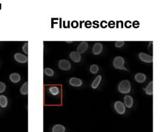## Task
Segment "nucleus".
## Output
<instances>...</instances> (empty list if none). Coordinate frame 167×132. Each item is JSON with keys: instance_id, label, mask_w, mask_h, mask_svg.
I'll list each match as a JSON object with an SVG mask.
<instances>
[{"instance_id": "nucleus-12", "label": "nucleus", "mask_w": 167, "mask_h": 132, "mask_svg": "<svg viewBox=\"0 0 167 132\" xmlns=\"http://www.w3.org/2000/svg\"><path fill=\"white\" fill-rule=\"evenodd\" d=\"M147 79V76L143 73H137L135 76V80L139 83H143Z\"/></svg>"}, {"instance_id": "nucleus-23", "label": "nucleus", "mask_w": 167, "mask_h": 132, "mask_svg": "<svg viewBox=\"0 0 167 132\" xmlns=\"http://www.w3.org/2000/svg\"><path fill=\"white\" fill-rule=\"evenodd\" d=\"M23 49V51L26 54H28V43L26 42L25 43V44H24L23 47L22 48Z\"/></svg>"}, {"instance_id": "nucleus-22", "label": "nucleus", "mask_w": 167, "mask_h": 132, "mask_svg": "<svg viewBox=\"0 0 167 132\" xmlns=\"http://www.w3.org/2000/svg\"><path fill=\"white\" fill-rule=\"evenodd\" d=\"M6 88H7L6 84L3 82L0 81V93H3V92H5V91L6 90Z\"/></svg>"}, {"instance_id": "nucleus-21", "label": "nucleus", "mask_w": 167, "mask_h": 132, "mask_svg": "<svg viewBox=\"0 0 167 132\" xmlns=\"http://www.w3.org/2000/svg\"><path fill=\"white\" fill-rule=\"evenodd\" d=\"M44 73L45 74V75L51 77L54 75V70L51 68L46 67V68L44 69Z\"/></svg>"}, {"instance_id": "nucleus-31", "label": "nucleus", "mask_w": 167, "mask_h": 132, "mask_svg": "<svg viewBox=\"0 0 167 132\" xmlns=\"http://www.w3.org/2000/svg\"><path fill=\"white\" fill-rule=\"evenodd\" d=\"M72 27L73 28H77L78 27V23L76 21H73L72 23Z\"/></svg>"}, {"instance_id": "nucleus-8", "label": "nucleus", "mask_w": 167, "mask_h": 132, "mask_svg": "<svg viewBox=\"0 0 167 132\" xmlns=\"http://www.w3.org/2000/svg\"><path fill=\"white\" fill-rule=\"evenodd\" d=\"M103 50V45L101 43H96L93 47V53L95 55H99Z\"/></svg>"}, {"instance_id": "nucleus-26", "label": "nucleus", "mask_w": 167, "mask_h": 132, "mask_svg": "<svg viewBox=\"0 0 167 132\" xmlns=\"http://www.w3.org/2000/svg\"><path fill=\"white\" fill-rule=\"evenodd\" d=\"M125 25L126 28H128V29L131 28V27H132V22L130 21H126L125 23Z\"/></svg>"}, {"instance_id": "nucleus-3", "label": "nucleus", "mask_w": 167, "mask_h": 132, "mask_svg": "<svg viewBox=\"0 0 167 132\" xmlns=\"http://www.w3.org/2000/svg\"><path fill=\"white\" fill-rule=\"evenodd\" d=\"M114 108H115V111L120 115H123L125 113V106L122 101H116L114 104Z\"/></svg>"}, {"instance_id": "nucleus-32", "label": "nucleus", "mask_w": 167, "mask_h": 132, "mask_svg": "<svg viewBox=\"0 0 167 132\" xmlns=\"http://www.w3.org/2000/svg\"><path fill=\"white\" fill-rule=\"evenodd\" d=\"M116 27L117 28H123V21H118V22L116 23Z\"/></svg>"}, {"instance_id": "nucleus-20", "label": "nucleus", "mask_w": 167, "mask_h": 132, "mask_svg": "<svg viewBox=\"0 0 167 132\" xmlns=\"http://www.w3.org/2000/svg\"><path fill=\"white\" fill-rule=\"evenodd\" d=\"M99 70V67L96 65V64H93V65H91L89 67V71L91 74H97Z\"/></svg>"}, {"instance_id": "nucleus-18", "label": "nucleus", "mask_w": 167, "mask_h": 132, "mask_svg": "<svg viewBox=\"0 0 167 132\" xmlns=\"http://www.w3.org/2000/svg\"><path fill=\"white\" fill-rule=\"evenodd\" d=\"M20 93L23 95H26L28 93V82H25L20 88Z\"/></svg>"}, {"instance_id": "nucleus-16", "label": "nucleus", "mask_w": 167, "mask_h": 132, "mask_svg": "<svg viewBox=\"0 0 167 132\" xmlns=\"http://www.w3.org/2000/svg\"><path fill=\"white\" fill-rule=\"evenodd\" d=\"M8 105V99L5 95L0 96V106L3 108H5Z\"/></svg>"}, {"instance_id": "nucleus-24", "label": "nucleus", "mask_w": 167, "mask_h": 132, "mask_svg": "<svg viewBox=\"0 0 167 132\" xmlns=\"http://www.w3.org/2000/svg\"><path fill=\"white\" fill-rule=\"evenodd\" d=\"M125 44V42H123V41H120V42H115V47H118V48H120V47H122L123 45Z\"/></svg>"}, {"instance_id": "nucleus-4", "label": "nucleus", "mask_w": 167, "mask_h": 132, "mask_svg": "<svg viewBox=\"0 0 167 132\" xmlns=\"http://www.w3.org/2000/svg\"><path fill=\"white\" fill-rule=\"evenodd\" d=\"M58 66H59V68L61 70H69L71 69L72 65H71V63L68 60H65V59H62L59 61Z\"/></svg>"}, {"instance_id": "nucleus-13", "label": "nucleus", "mask_w": 167, "mask_h": 132, "mask_svg": "<svg viewBox=\"0 0 167 132\" xmlns=\"http://www.w3.org/2000/svg\"><path fill=\"white\" fill-rule=\"evenodd\" d=\"M10 79L13 83H18L21 80V76L18 73H13L10 76Z\"/></svg>"}, {"instance_id": "nucleus-14", "label": "nucleus", "mask_w": 167, "mask_h": 132, "mask_svg": "<svg viewBox=\"0 0 167 132\" xmlns=\"http://www.w3.org/2000/svg\"><path fill=\"white\" fill-rule=\"evenodd\" d=\"M143 90L145 91V93H146L147 95H149V96H151V95L153 94V81H150L149 82L147 87L143 89Z\"/></svg>"}, {"instance_id": "nucleus-7", "label": "nucleus", "mask_w": 167, "mask_h": 132, "mask_svg": "<svg viewBox=\"0 0 167 132\" xmlns=\"http://www.w3.org/2000/svg\"><path fill=\"white\" fill-rule=\"evenodd\" d=\"M70 57L73 62L76 63H78L80 62L82 59L81 54L78 53V52H72L70 54Z\"/></svg>"}, {"instance_id": "nucleus-6", "label": "nucleus", "mask_w": 167, "mask_h": 132, "mask_svg": "<svg viewBox=\"0 0 167 132\" xmlns=\"http://www.w3.org/2000/svg\"><path fill=\"white\" fill-rule=\"evenodd\" d=\"M14 58L16 62L21 63V64H24V63H26L28 62V57L26 56L25 55H23L21 53H16L14 54Z\"/></svg>"}, {"instance_id": "nucleus-28", "label": "nucleus", "mask_w": 167, "mask_h": 132, "mask_svg": "<svg viewBox=\"0 0 167 132\" xmlns=\"http://www.w3.org/2000/svg\"><path fill=\"white\" fill-rule=\"evenodd\" d=\"M85 27H86V28H88V29L91 28V27H92V23L90 21H86V22L85 23Z\"/></svg>"}, {"instance_id": "nucleus-30", "label": "nucleus", "mask_w": 167, "mask_h": 132, "mask_svg": "<svg viewBox=\"0 0 167 132\" xmlns=\"http://www.w3.org/2000/svg\"><path fill=\"white\" fill-rule=\"evenodd\" d=\"M92 25L94 28H98L99 27V22L98 21H94L92 23Z\"/></svg>"}, {"instance_id": "nucleus-10", "label": "nucleus", "mask_w": 167, "mask_h": 132, "mask_svg": "<svg viewBox=\"0 0 167 132\" xmlns=\"http://www.w3.org/2000/svg\"><path fill=\"white\" fill-rule=\"evenodd\" d=\"M88 47V44L87 42H82L81 44L78 46V47H77V52H78L80 54H83L85 53L86 50H87Z\"/></svg>"}, {"instance_id": "nucleus-17", "label": "nucleus", "mask_w": 167, "mask_h": 132, "mask_svg": "<svg viewBox=\"0 0 167 132\" xmlns=\"http://www.w3.org/2000/svg\"><path fill=\"white\" fill-rule=\"evenodd\" d=\"M101 81V76H98L97 78L94 79V81H93L91 86V88L93 89H97L98 87L99 84H100Z\"/></svg>"}, {"instance_id": "nucleus-27", "label": "nucleus", "mask_w": 167, "mask_h": 132, "mask_svg": "<svg viewBox=\"0 0 167 132\" xmlns=\"http://www.w3.org/2000/svg\"><path fill=\"white\" fill-rule=\"evenodd\" d=\"M100 25H101V28H103V29L107 28V27H108V23H107V21H102L101 24H100Z\"/></svg>"}, {"instance_id": "nucleus-9", "label": "nucleus", "mask_w": 167, "mask_h": 132, "mask_svg": "<svg viewBox=\"0 0 167 132\" xmlns=\"http://www.w3.org/2000/svg\"><path fill=\"white\" fill-rule=\"evenodd\" d=\"M69 83L71 86L74 87H80L82 85V81L79 78H70L69 81Z\"/></svg>"}, {"instance_id": "nucleus-25", "label": "nucleus", "mask_w": 167, "mask_h": 132, "mask_svg": "<svg viewBox=\"0 0 167 132\" xmlns=\"http://www.w3.org/2000/svg\"><path fill=\"white\" fill-rule=\"evenodd\" d=\"M108 27H110V29H113L114 27H115V23L113 21H110L108 23Z\"/></svg>"}, {"instance_id": "nucleus-19", "label": "nucleus", "mask_w": 167, "mask_h": 132, "mask_svg": "<svg viewBox=\"0 0 167 132\" xmlns=\"http://www.w3.org/2000/svg\"><path fill=\"white\" fill-rule=\"evenodd\" d=\"M49 91L53 96H57L60 93V89L57 86H51L49 88Z\"/></svg>"}, {"instance_id": "nucleus-5", "label": "nucleus", "mask_w": 167, "mask_h": 132, "mask_svg": "<svg viewBox=\"0 0 167 132\" xmlns=\"http://www.w3.org/2000/svg\"><path fill=\"white\" fill-rule=\"evenodd\" d=\"M139 58L140 59L145 63H152L153 62V57L150 56L144 52H140L139 54Z\"/></svg>"}, {"instance_id": "nucleus-1", "label": "nucleus", "mask_w": 167, "mask_h": 132, "mask_svg": "<svg viewBox=\"0 0 167 132\" xmlns=\"http://www.w3.org/2000/svg\"><path fill=\"white\" fill-rule=\"evenodd\" d=\"M118 90L120 93L128 94L131 91L130 82L128 80H123L120 82L118 86Z\"/></svg>"}, {"instance_id": "nucleus-29", "label": "nucleus", "mask_w": 167, "mask_h": 132, "mask_svg": "<svg viewBox=\"0 0 167 132\" xmlns=\"http://www.w3.org/2000/svg\"><path fill=\"white\" fill-rule=\"evenodd\" d=\"M132 26L134 28H138L139 26H140V23H139L138 21H135L132 23Z\"/></svg>"}, {"instance_id": "nucleus-15", "label": "nucleus", "mask_w": 167, "mask_h": 132, "mask_svg": "<svg viewBox=\"0 0 167 132\" xmlns=\"http://www.w3.org/2000/svg\"><path fill=\"white\" fill-rule=\"evenodd\" d=\"M65 127L62 125H55L52 128V132H64Z\"/></svg>"}, {"instance_id": "nucleus-11", "label": "nucleus", "mask_w": 167, "mask_h": 132, "mask_svg": "<svg viewBox=\"0 0 167 132\" xmlns=\"http://www.w3.org/2000/svg\"><path fill=\"white\" fill-rule=\"evenodd\" d=\"M124 104L128 108H131L133 104V99L131 96L126 95L124 98Z\"/></svg>"}, {"instance_id": "nucleus-2", "label": "nucleus", "mask_w": 167, "mask_h": 132, "mask_svg": "<svg viewBox=\"0 0 167 132\" xmlns=\"http://www.w3.org/2000/svg\"><path fill=\"white\" fill-rule=\"evenodd\" d=\"M113 65L114 67L117 69L127 70V69H126L125 67V60L122 57H116L113 60Z\"/></svg>"}]
</instances>
